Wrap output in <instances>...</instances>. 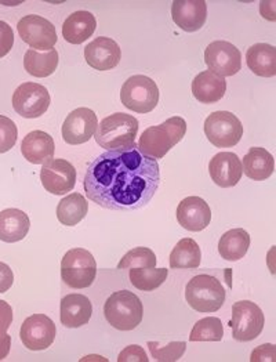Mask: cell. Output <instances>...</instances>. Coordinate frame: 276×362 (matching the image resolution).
Returning <instances> with one entry per match:
<instances>
[{
	"label": "cell",
	"instance_id": "cell-38",
	"mask_svg": "<svg viewBox=\"0 0 276 362\" xmlns=\"http://www.w3.org/2000/svg\"><path fill=\"white\" fill-rule=\"evenodd\" d=\"M250 361L276 362L275 346H274V344H271V343H268V344H263V346H258L257 349H254V350H253L251 357H250Z\"/></svg>",
	"mask_w": 276,
	"mask_h": 362
},
{
	"label": "cell",
	"instance_id": "cell-17",
	"mask_svg": "<svg viewBox=\"0 0 276 362\" xmlns=\"http://www.w3.org/2000/svg\"><path fill=\"white\" fill-rule=\"evenodd\" d=\"M122 52L119 45L107 36H100L85 47V60L97 71H109L119 65Z\"/></svg>",
	"mask_w": 276,
	"mask_h": 362
},
{
	"label": "cell",
	"instance_id": "cell-15",
	"mask_svg": "<svg viewBox=\"0 0 276 362\" xmlns=\"http://www.w3.org/2000/svg\"><path fill=\"white\" fill-rule=\"evenodd\" d=\"M97 126L94 111L85 107L73 110L62 123V139L69 146L85 144L95 134Z\"/></svg>",
	"mask_w": 276,
	"mask_h": 362
},
{
	"label": "cell",
	"instance_id": "cell-36",
	"mask_svg": "<svg viewBox=\"0 0 276 362\" xmlns=\"http://www.w3.org/2000/svg\"><path fill=\"white\" fill-rule=\"evenodd\" d=\"M14 45V32L11 27L0 20V59L7 56Z\"/></svg>",
	"mask_w": 276,
	"mask_h": 362
},
{
	"label": "cell",
	"instance_id": "cell-27",
	"mask_svg": "<svg viewBox=\"0 0 276 362\" xmlns=\"http://www.w3.org/2000/svg\"><path fill=\"white\" fill-rule=\"evenodd\" d=\"M250 247V235L244 228H232L222 234L218 241V253L228 262L244 259Z\"/></svg>",
	"mask_w": 276,
	"mask_h": 362
},
{
	"label": "cell",
	"instance_id": "cell-10",
	"mask_svg": "<svg viewBox=\"0 0 276 362\" xmlns=\"http://www.w3.org/2000/svg\"><path fill=\"white\" fill-rule=\"evenodd\" d=\"M49 90L33 82H25L20 85L13 94V108L14 111L27 119H35L49 110L50 107Z\"/></svg>",
	"mask_w": 276,
	"mask_h": 362
},
{
	"label": "cell",
	"instance_id": "cell-11",
	"mask_svg": "<svg viewBox=\"0 0 276 362\" xmlns=\"http://www.w3.org/2000/svg\"><path fill=\"white\" fill-rule=\"evenodd\" d=\"M17 30L23 42L37 52L52 50L59 39L56 27L49 20L35 14L23 17L17 24Z\"/></svg>",
	"mask_w": 276,
	"mask_h": 362
},
{
	"label": "cell",
	"instance_id": "cell-16",
	"mask_svg": "<svg viewBox=\"0 0 276 362\" xmlns=\"http://www.w3.org/2000/svg\"><path fill=\"white\" fill-rule=\"evenodd\" d=\"M176 216L180 226L192 233L203 231L212 221V211L209 204L199 197L184 198L177 206Z\"/></svg>",
	"mask_w": 276,
	"mask_h": 362
},
{
	"label": "cell",
	"instance_id": "cell-33",
	"mask_svg": "<svg viewBox=\"0 0 276 362\" xmlns=\"http://www.w3.org/2000/svg\"><path fill=\"white\" fill-rule=\"evenodd\" d=\"M150 269L156 267V255L150 249L144 246L134 247L128 250L118 264L119 270L126 269Z\"/></svg>",
	"mask_w": 276,
	"mask_h": 362
},
{
	"label": "cell",
	"instance_id": "cell-1",
	"mask_svg": "<svg viewBox=\"0 0 276 362\" xmlns=\"http://www.w3.org/2000/svg\"><path fill=\"white\" fill-rule=\"evenodd\" d=\"M160 184L156 159L137 144L98 155L88 168L83 187L88 198L109 211H138L154 198Z\"/></svg>",
	"mask_w": 276,
	"mask_h": 362
},
{
	"label": "cell",
	"instance_id": "cell-19",
	"mask_svg": "<svg viewBox=\"0 0 276 362\" xmlns=\"http://www.w3.org/2000/svg\"><path fill=\"white\" fill-rule=\"evenodd\" d=\"M172 17L181 30L196 32L208 20V4L203 0H176L172 4Z\"/></svg>",
	"mask_w": 276,
	"mask_h": 362
},
{
	"label": "cell",
	"instance_id": "cell-35",
	"mask_svg": "<svg viewBox=\"0 0 276 362\" xmlns=\"http://www.w3.org/2000/svg\"><path fill=\"white\" fill-rule=\"evenodd\" d=\"M18 137V130L16 123L7 117L0 115V153L10 151Z\"/></svg>",
	"mask_w": 276,
	"mask_h": 362
},
{
	"label": "cell",
	"instance_id": "cell-25",
	"mask_svg": "<svg viewBox=\"0 0 276 362\" xmlns=\"http://www.w3.org/2000/svg\"><path fill=\"white\" fill-rule=\"evenodd\" d=\"M242 170L248 179L264 181L270 179L275 170V160L271 152L261 147H251L244 156Z\"/></svg>",
	"mask_w": 276,
	"mask_h": 362
},
{
	"label": "cell",
	"instance_id": "cell-32",
	"mask_svg": "<svg viewBox=\"0 0 276 362\" xmlns=\"http://www.w3.org/2000/svg\"><path fill=\"white\" fill-rule=\"evenodd\" d=\"M224 337V327L220 318L206 317L199 320L189 336V341H221Z\"/></svg>",
	"mask_w": 276,
	"mask_h": 362
},
{
	"label": "cell",
	"instance_id": "cell-12",
	"mask_svg": "<svg viewBox=\"0 0 276 362\" xmlns=\"http://www.w3.org/2000/svg\"><path fill=\"white\" fill-rule=\"evenodd\" d=\"M205 62L217 75L234 76L242 69V54L236 46L227 40L212 42L205 50Z\"/></svg>",
	"mask_w": 276,
	"mask_h": 362
},
{
	"label": "cell",
	"instance_id": "cell-31",
	"mask_svg": "<svg viewBox=\"0 0 276 362\" xmlns=\"http://www.w3.org/2000/svg\"><path fill=\"white\" fill-rule=\"evenodd\" d=\"M169 276V270L166 269H130L128 278L131 285L143 292H152L157 289Z\"/></svg>",
	"mask_w": 276,
	"mask_h": 362
},
{
	"label": "cell",
	"instance_id": "cell-24",
	"mask_svg": "<svg viewBox=\"0 0 276 362\" xmlns=\"http://www.w3.org/2000/svg\"><path fill=\"white\" fill-rule=\"evenodd\" d=\"M31 228V220L25 211L6 209L0 211V241L7 243L23 241Z\"/></svg>",
	"mask_w": 276,
	"mask_h": 362
},
{
	"label": "cell",
	"instance_id": "cell-5",
	"mask_svg": "<svg viewBox=\"0 0 276 362\" xmlns=\"http://www.w3.org/2000/svg\"><path fill=\"white\" fill-rule=\"evenodd\" d=\"M227 298L221 281L210 274H199L191 278L185 286V300L198 313L218 311Z\"/></svg>",
	"mask_w": 276,
	"mask_h": 362
},
{
	"label": "cell",
	"instance_id": "cell-34",
	"mask_svg": "<svg viewBox=\"0 0 276 362\" xmlns=\"http://www.w3.org/2000/svg\"><path fill=\"white\" fill-rule=\"evenodd\" d=\"M147 344L155 360L160 362L179 361L186 350L185 341H170L166 346H162L159 341H148Z\"/></svg>",
	"mask_w": 276,
	"mask_h": 362
},
{
	"label": "cell",
	"instance_id": "cell-14",
	"mask_svg": "<svg viewBox=\"0 0 276 362\" xmlns=\"http://www.w3.org/2000/svg\"><path fill=\"white\" fill-rule=\"evenodd\" d=\"M40 181L44 189L53 195H65L76 184V169L66 159H52L40 169Z\"/></svg>",
	"mask_w": 276,
	"mask_h": 362
},
{
	"label": "cell",
	"instance_id": "cell-41",
	"mask_svg": "<svg viewBox=\"0 0 276 362\" xmlns=\"http://www.w3.org/2000/svg\"><path fill=\"white\" fill-rule=\"evenodd\" d=\"M11 349V336L10 334H3L0 336V361H3Z\"/></svg>",
	"mask_w": 276,
	"mask_h": 362
},
{
	"label": "cell",
	"instance_id": "cell-29",
	"mask_svg": "<svg viewBox=\"0 0 276 362\" xmlns=\"http://www.w3.org/2000/svg\"><path fill=\"white\" fill-rule=\"evenodd\" d=\"M89 211L88 199L78 192L69 194L62 198L57 206V218L62 226L73 227L80 223Z\"/></svg>",
	"mask_w": 276,
	"mask_h": 362
},
{
	"label": "cell",
	"instance_id": "cell-4",
	"mask_svg": "<svg viewBox=\"0 0 276 362\" xmlns=\"http://www.w3.org/2000/svg\"><path fill=\"white\" fill-rule=\"evenodd\" d=\"M104 315L112 328L128 332L141 324L144 307L136 293L130 291H118L107 299L104 304Z\"/></svg>",
	"mask_w": 276,
	"mask_h": 362
},
{
	"label": "cell",
	"instance_id": "cell-3",
	"mask_svg": "<svg viewBox=\"0 0 276 362\" xmlns=\"http://www.w3.org/2000/svg\"><path fill=\"white\" fill-rule=\"evenodd\" d=\"M137 133V118L124 112H116L100 122L94 137L101 148L116 151L136 146Z\"/></svg>",
	"mask_w": 276,
	"mask_h": 362
},
{
	"label": "cell",
	"instance_id": "cell-30",
	"mask_svg": "<svg viewBox=\"0 0 276 362\" xmlns=\"http://www.w3.org/2000/svg\"><path fill=\"white\" fill-rule=\"evenodd\" d=\"M202 252L198 242L192 238H183L177 242L170 253L172 269H198L200 266Z\"/></svg>",
	"mask_w": 276,
	"mask_h": 362
},
{
	"label": "cell",
	"instance_id": "cell-2",
	"mask_svg": "<svg viewBox=\"0 0 276 362\" xmlns=\"http://www.w3.org/2000/svg\"><path fill=\"white\" fill-rule=\"evenodd\" d=\"M186 133V122L181 117H173L157 126H151L143 132L137 148L145 156L162 159L176 147Z\"/></svg>",
	"mask_w": 276,
	"mask_h": 362
},
{
	"label": "cell",
	"instance_id": "cell-9",
	"mask_svg": "<svg viewBox=\"0 0 276 362\" xmlns=\"http://www.w3.org/2000/svg\"><path fill=\"white\" fill-rule=\"evenodd\" d=\"M264 325V313L256 303L250 300L234 303L231 328L235 340L251 341L257 339L263 332Z\"/></svg>",
	"mask_w": 276,
	"mask_h": 362
},
{
	"label": "cell",
	"instance_id": "cell-22",
	"mask_svg": "<svg viewBox=\"0 0 276 362\" xmlns=\"http://www.w3.org/2000/svg\"><path fill=\"white\" fill-rule=\"evenodd\" d=\"M227 91L225 78L212 71H203L192 81V94L202 104H215Z\"/></svg>",
	"mask_w": 276,
	"mask_h": 362
},
{
	"label": "cell",
	"instance_id": "cell-8",
	"mask_svg": "<svg viewBox=\"0 0 276 362\" xmlns=\"http://www.w3.org/2000/svg\"><path fill=\"white\" fill-rule=\"evenodd\" d=\"M205 134L217 148H231L244 137V124L229 111H215L205 121Z\"/></svg>",
	"mask_w": 276,
	"mask_h": 362
},
{
	"label": "cell",
	"instance_id": "cell-7",
	"mask_svg": "<svg viewBox=\"0 0 276 362\" xmlns=\"http://www.w3.org/2000/svg\"><path fill=\"white\" fill-rule=\"evenodd\" d=\"M123 105L137 114L154 111L159 103V88L154 79L145 75L130 76L121 90Z\"/></svg>",
	"mask_w": 276,
	"mask_h": 362
},
{
	"label": "cell",
	"instance_id": "cell-26",
	"mask_svg": "<svg viewBox=\"0 0 276 362\" xmlns=\"http://www.w3.org/2000/svg\"><path fill=\"white\" fill-rule=\"evenodd\" d=\"M248 69L261 78H274L276 75V49L268 43H256L246 53Z\"/></svg>",
	"mask_w": 276,
	"mask_h": 362
},
{
	"label": "cell",
	"instance_id": "cell-28",
	"mask_svg": "<svg viewBox=\"0 0 276 362\" xmlns=\"http://www.w3.org/2000/svg\"><path fill=\"white\" fill-rule=\"evenodd\" d=\"M59 66V52L56 49L37 52L30 49L24 56V68L35 78H47L56 72Z\"/></svg>",
	"mask_w": 276,
	"mask_h": 362
},
{
	"label": "cell",
	"instance_id": "cell-13",
	"mask_svg": "<svg viewBox=\"0 0 276 362\" xmlns=\"http://www.w3.org/2000/svg\"><path fill=\"white\" fill-rule=\"evenodd\" d=\"M57 336V328L52 318L44 314H33L28 317L20 331L23 344L31 351H42L49 349Z\"/></svg>",
	"mask_w": 276,
	"mask_h": 362
},
{
	"label": "cell",
	"instance_id": "cell-20",
	"mask_svg": "<svg viewBox=\"0 0 276 362\" xmlns=\"http://www.w3.org/2000/svg\"><path fill=\"white\" fill-rule=\"evenodd\" d=\"M92 315V304L88 296L80 293H69L62 298L60 320L65 328H80L89 324Z\"/></svg>",
	"mask_w": 276,
	"mask_h": 362
},
{
	"label": "cell",
	"instance_id": "cell-18",
	"mask_svg": "<svg viewBox=\"0 0 276 362\" xmlns=\"http://www.w3.org/2000/svg\"><path fill=\"white\" fill-rule=\"evenodd\" d=\"M209 173L218 187H235L244 175L242 160L234 152H218L210 159Z\"/></svg>",
	"mask_w": 276,
	"mask_h": 362
},
{
	"label": "cell",
	"instance_id": "cell-21",
	"mask_svg": "<svg viewBox=\"0 0 276 362\" xmlns=\"http://www.w3.org/2000/svg\"><path fill=\"white\" fill-rule=\"evenodd\" d=\"M56 144L49 133L42 130H33L28 133L23 143L21 152L24 158L33 165H44L54 158Z\"/></svg>",
	"mask_w": 276,
	"mask_h": 362
},
{
	"label": "cell",
	"instance_id": "cell-37",
	"mask_svg": "<svg viewBox=\"0 0 276 362\" xmlns=\"http://www.w3.org/2000/svg\"><path fill=\"white\" fill-rule=\"evenodd\" d=\"M150 358L147 357V353L144 349L138 344L127 346L118 357V362H148Z\"/></svg>",
	"mask_w": 276,
	"mask_h": 362
},
{
	"label": "cell",
	"instance_id": "cell-23",
	"mask_svg": "<svg viewBox=\"0 0 276 362\" xmlns=\"http://www.w3.org/2000/svg\"><path fill=\"white\" fill-rule=\"evenodd\" d=\"M97 28V20L90 11L79 10L68 16L62 24V36L71 45H82Z\"/></svg>",
	"mask_w": 276,
	"mask_h": 362
},
{
	"label": "cell",
	"instance_id": "cell-40",
	"mask_svg": "<svg viewBox=\"0 0 276 362\" xmlns=\"http://www.w3.org/2000/svg\"><path fill=\"white\" fill-rule=\"evenodd\" d=\"M14 284V274L6 263L0 262V293H6Z\"/></svg>",
	"mask_w": 276,
	"mask_h": 362
},
{
	"label": "cell",
	"instance_id": "cell-39",
	"mask_svg": "<svg viewBox=\"0 0 276 362\" xmlns=\"http://www.w3.org/2000/svg\"><path fill=\"white\" fill-rule=\"evenodd\" d=\"M13 322V308L4 300H0V336L6 334Z\"/></svg>",
	"mask_w": 276,
	"mask_h": 362
},
{
	"label": "cell",
	"instance_id": "cell-6",
	"mask_svg": "<svg viewBox=\"0 0 276 362\" xmlns=\"http://www.w3.org/2000/svg\"><path fill=\"white\" fill-rule=\"evenodd\" d=\"M97 275V263L92 253L82 247L68 250L61 260V278L72 289L92 286Z\"/></svg>",
	"mask_w": 276,
	"mask_h": 362
}]
</instances>
